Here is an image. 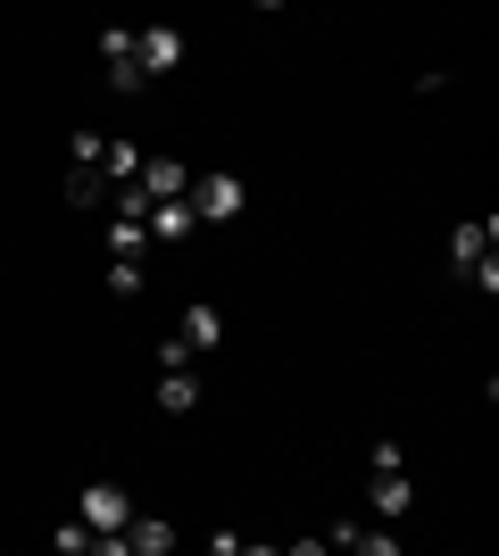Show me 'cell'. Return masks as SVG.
I'll return each mask as SVG.
<instances>
[{
	"label": "cell",
	"mask_w": 499,
	"mask_h": 556,
	"mask_svg": "<svg viewBox=\"0 0 499 556\" xmlns=\"http://www.w3.org/2000/svg\"><path fill=\"white\" fill-rule=\"evenodd\" d=\"M92 556H134V548H125V532H92Z\"/></svg>",
	"instance_id": "obj_19"
},
{
	"label": "cell",
	"mask_w": 499,
	"mask_h": 556,
	"mask_svg": "<svg viewBox=\"0 0 499 556\" xmlns=\"http://www.w3.org/2000/svg\"><path fill=\"white\" fill-rule=\"evenodd\" d=\"M366 465H375V473H408V457H400V441H375V448H366Z\"/></svg>",
	"instance_id": "obj_17"
},
{
	"label": "cell",
	"mask_w": 499,
	"mask_h": 556,
	"mask_svg": "<svg viewBox=\"0 0 499 556\" xmlns=\"http://www.w3.org/2000/svg\"><path fill=\"white\" fill-rule=\"evenodd\" d=\"M184 200H191V225H225V216L250 208V184H241V175H216V166H209V175H191Z\"/></svg>",
	"instance_id": "obj_1"
},
{
	"label": "cell",
	"mask_w": 499,
	"mask_h": 556,
	"mask_svg": "<svg viewBox=\"0 0 499 556\" xmlns=\"http://www.w3.org/2000/svg\"><path fill=\"white\" fill-rule=\"evenodd\" d=\"M142 225L159 232V241H184V232H191V200H159V208H150Z\"/></svg>",
	"instance_id": "obj_12"
},
{
	"label": "cell",
	"mask_w": 499,
	"mask_h": 556,
	"mask_svg": "<svg viewBox=\"0 0 499 556\" xmlns=\"http://www.w3.org/2000/svg\"><path fill=\"white\" fill-rule=\"evenodd\" d=\"M50 548H59V556H92V532H84V523H59V532H50Z\"/></svg>",
	"instance_id": "obj_15"
},
{
	"label": "cell",
	"mask_w": 499,
	"mask_h": 556,
	"mask_svg": "<svg viewBox=\"0 0 499 556\" xmlns=\"http://www.w3.org/2000/svg\"><path fill=\"white\" fill-rule=\"evenodd\" d=\"M184 59H191V42L175 34V25H142V34H134V67L142 75H175Z\"/></svg>",
	"instance_id": "obj_2"
},
{
	"label": "cell",
	"mask_w": 499,
	"mask_h": 556,
	"mask_svg": "<svg viewBox=\"0 0 499 556\" xmlns=\"http://www.w3.org/2000/svg\"><path fill=\"white\" fill-rule=\"evenodd\" d=\"M100 150H109L100 134H75V141H67V159H75V166H100Z\"/></svg>",
	"instance_id": "obj_18"
},
{
	"label": "cell",
	"mask_w": 499,
	"mask_h": 556,
	"mask_svg": "<svg viewBox=\"0 0 499 556\" xmlns=\"http://www.w3.org/2000/svg\"><path fill=\"white\" fill-rule=\"evenodd\" d=\"M483 257H499V216H483V225H458V232H450V266H458V275H475Z\"/></svg>",
	"instance_id": "obj_4"
},
{
	"label": "cell",
	"mask_w": 499,
	"mask_h": 556,
	"mask_svg": "<svg viewBox=\"0 0 499 556\" xmlns=\"http://www.w3.org/2000/svg\"><path fill=\"white\" fill-rule=\"evenodd\" d=\"M134 523V498H125L117 482H92L84 490V532H125Z\"/></svg>",
	"instance_id": "obj_3"
},
{
	"label": "cell",
	"mask_w": 499,
	"mask_h": 556,
	"mask_svg": "<svg viewBox=\"0 0 499 556\" xmlns=\"http://www.w3.org/2000/svg\"><path fill=\"white\" fill-rule=\"evenodd\" d=\"M142 84H150V75L134 67V50H125V59H109V92H125V100H134V92H142Z\"/></svg>",
	"instance_id": "obj_13"
},
{
	"label": "cell",
	"mask_w": 499,
	"mask_h": 556,
	"mask_svg": "<svg viewBox=\"0 0 499 556\" xmlns=\"http://www.w3.org/2000/svg\"><path fill=\"white\" fill-rule=\"evenodd\" d=\"M175 341H184L191 357H200V349H216V341H225V316H216V307H184V332H175Z\"/></svg>",
	"instance_id": "obj_9"
},
{
	"label": "cell",
	"mask_w": 499,
	"mask_h": 556,
	"mask_svg": "<svg viewBox=\"0 0 499 556\" xmlns=\"http://www.w3.org/2000/svg\"><path fill=\"white\" fill-rule=\"evenodd\" d=\"M125 548L134 556H175V523H166V515H134V523H125Z\"/></svg>",
	"instance_id": "obj_7"
},
{
	"label": "cell",
	"mask_w": 499,
	"mask_h": 556,
	"mask_svg": "<svg viewBox=\"0 0 499 556\" xmlns=\"http://www.w3.org/2000/svg\"><path fill=\"white\" fill-rule=\"evenodd\" d=\"M241 556H284V548H259V540H241Z\"/></svg>",
	"instance_id": "obj_21"
},
{
	"label": "cell",
	"mask_w": 499,
	"mask_h": 556,
	"mask_svg": "<svg viewBox=\"0 0 499 556\" xmlns=\"http://www.w3.org/2000/svg\"><path fill=\"white\" fill-rule=\"evenodd\" d=\"M67 200L75 208H109V175L100 166H67Z\"/></svg>",
	"instance_id": "obj_10"
},
{
	"label": "cell",
	"mask_w": 499,
	"mask_h": 556,
	"mask_svg": "<svg viewBox=\"0 0 499 556\" xmlns=\"http://www.w3.org/2000/svg\"><path fill=\"white\" fill-rule=\"evenodd\" d=\"M350 556H400V540H391V532H375V523H366V532L350 540Z\"/></svg>",
	"instance_id": "obj_16"
},
{
	"label": "cell",
	"mask_w": 499,
	"mask_h": 556,
	"mask_svg": "<svg viewBox=\"0 0 499 556\" xmlns=\"http://www.w3.org/2000/svg\"><path fill=\"white\" fill-rule=\"evenodd\" d=\"M284 556H333V548H325V540H291Z\"/></svg>",
	"instance_id": "obj_20"
},
{
	"label": "cell",
	"mask_w": 499,
	"mask_h": 556,
	"mask_svg": "<svg viewBox=\"0 0 499 556\" xmlns=\"http://www.w3.org/2000/svg\"><path fill=\"white\" fill-rule=\"evenodd\" d=\"M142 250H150V225L142 216H117V225H109V257H134V266H142Z\"/></svg>",
	"instance_id": "obj_11"
},
{
	"label": "cell",
	"mask_w": 499,
	"mask_h": 556,
	"mask_svg": "<svg viewBox=\"0 0 499 556\" xmlns=\"http://www.w3.org/2000/svg\"><path fill=\"white\" fill-rule=\"evenodd\" d=\"M159 407H166V416H191V407H200V374H191V366H166L159 374Z\"/></svg>",
	"instance_id": "obj_8"
},
{
	"label": "cell",
	"mask_w": 499,
	"mask_h": 556,
	"mask_svg": "<svg viewBox=\"0 0 499 556\" xmlns=\"http://www.w3.org/2000/svg\"><path fill=\"white\" fill-rule=\"evenodd\" d=\"M109 291H117V300H134V291H142V266H134V257H109Z\"/></svg>",
	"instance_id": "obj_14"
},
{
	"label": "cell",
	"mask_w": 499,
	"mask_h": 556,
	"mask_svg": "<svg viewBox=\"0 0 499 556\" xmlns=\"http://www.w3.org/2000/svg\"><path fill=\"white\" fill-rule=\"evenodd\" d=\"M134 191H142L150 208H159V200H184V191H191V175H184V166H175V159H142V175H134Z\"/></svg>",
	"instance_id": "obj_6"
},
{
	"label": "cell",
	"mask_w": 499,
	"mask_h": 556,
	"mask_svg": "<svg viewBox=\"0 0 499 556\" xmlns=\"http://www.w3.org/2000/svg\"><path fill=\"white\" fill-rule=\"evenodd\" d=\"M366 507H375L383 523H400V515H416V482H408V473H375V482H366Z\"/></svg>",
	"instance_id": "obj_5"
}]
</instances>
